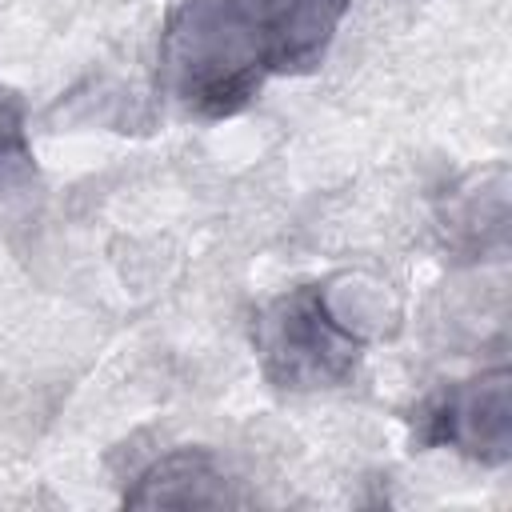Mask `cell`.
I'll use <instances>...</instances> for the list:
<instances>
[{"mask_svg": "<svg viewBox=\"0 0 512 512\" xmlns=\"http://www.w3.org/2000/svg\"><path fill=\"white\" fill-rule=\"evenodd\" d=\"M412 428L424 448H452L480 464H504L512 456V372L500 364L448 384L420 404Z\"/></svg>", "mask_w": 512, "mask_h": 512, "instance_id": "3957f363", "label": "cell"}, {"mask_svg": "<svg viewBox=\"0 0 512 512\" xmlns=\"http://www.w3.org/2000/svg\"><path fill=\"white\" fill-rule=\"evenodd\" d=\"M272 76L264 0H184L160 32V84L204 120L236 116Z\"/></svg>", "mask_w": 512, "mask_h": 512, "instance_id": "6da1fadb", "label": "cell"}, {"mask_svg": "<svg viewBox=\"0 0 512 512\" xmlns=\"http://www.w3.org/2000/svg\"><path fill=\"white\" fill-rule=\"evenodd\" d=\"M36 164L24 136V108L16 96L0 100V220L8 224L16 212L32 208Z\"/></svg>", "mask_w": 512, "mask_h": 512, "instance_id": "8992f818", "label": "cell"}, {"mask_svg": "<svg viewBox=\"0 0 512 512\" xmlns=\"http://www.w3.org/2000/svg\"><path fill=\"white\" fill-rule=\"evenodd\" d=\"M240 500L244 496L232 492L228 476L204 448H176L152 460L124 492V504L132 508H220Z\"/></svg>", "mask_w": 512, "mask_h": 512, "instance_id": "277c9868", "label": "cell"}, {"mask_svg": "<svg viewBox=\"0 0 512 512\" xmlns=\"http://www.w3.org/2000/svg\"><path fill=\"white\" fill-rule=\"evenodd\" d=\"M252 344L264 376L284 392L340 388L364 360V332L332 308L320 284L268 300L252 324Z\"/></svg>", "mask_w": 512, "mask_h": 512, "instance_id": "7a4b0ae2", "label": "cell"}, {"mask_svg": "<svg viewBox=\"0 0 512 512\" xmlns=\"http://www.w3.org/2000/svg\"><path fill=\"white\" fill-rule=\"evenodd\" d=\"M352 0H264L272 76H304L320 68Z\"/></svg>", "mask_w": 512, "mask_h": 512, "instance_id": "5b68a950", "label": "cell"}]
</instances>
